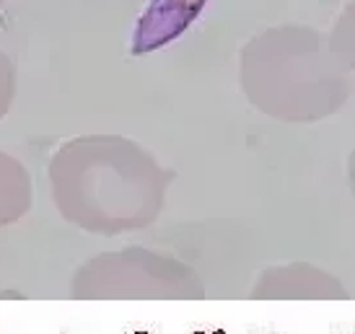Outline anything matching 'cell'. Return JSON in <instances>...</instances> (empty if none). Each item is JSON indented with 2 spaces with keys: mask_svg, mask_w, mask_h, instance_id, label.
Here are the masks:
<instances>
[{
  "mask_svg": "<svg viewBox=\"0 0 355 334\" xmlns=\"http://www.w3.org/2000/svg\"><path fill=\"white\" fill-rule=\"evenodd\" d=\"M241 83L257 109L283 122H316L350 96V67L329 37L280 26L254 37L241 55Z\"/></svg>",
  "mask_w": 355,
  "mask_h": 334,
  "instance_id": "1",
  "label": "cell"
},
{
  "mask_svg": "<svg viewBox=\"0 0 355 334\" xmlns=\"http://www.w3.org/2000/svg\"><path fill=\"white\" fill-rule=\"evenodd\" d=\"M257 298H345L342 282L329 272L311 267V264H285L272 267L262 275L254 290Z\"/></svg>",
  "mask_w": 355,
  "mask_h": 334,
  "instance_id": "2",
  "label": "cell"
},
{
  "mask_svg": "<svg viewBox=\"0 0 355 334\" xmlns=\"http://www.w3.org/2000/svg\"><path fill=\"white\" fill-rule=\"evenodd\" d=\"M205 0H156L135 34V52L153 50L169 42L197 16Z\"/></svg>",
  "mask_w": 355,
  "mask_h": 334,
  "instance_id": "3",
  "label": "cell"
},
{
  "mask_svg": "<svg viewBox=\"0 0 355 334\" xmlns=\"http://www.w3.org/2000/svg\"><path fill=\"white\" fill-rule=\"evenodd\" d=\"M329 42L335 47V52L340 55V60L350 70H355V3H350L342 10V16L337 18L335 29L329 34Z\"/></svg>",
  "mask_w": 355,
  "mask_h": 334,
  "instance_id": "4",
  "label": "cell"
},
{
  "mask_svg": "<svg viewBox=\"0 0 355 334\" xmlns=\"http://www.w3.org/2000/svg\"><path fill=\"white\" fill-rule=\"evenodd\" d=\"M348 179H350V189H353V194H355V151H353V156H350V161H348Z\"/></svg>",
  "mask_w": 355,
  "mask_h": 334,
  "instance_id": "5",
  "label": "cell"
}]
</instances>
